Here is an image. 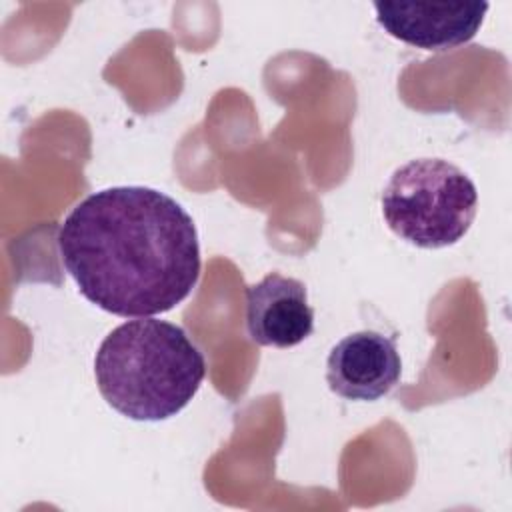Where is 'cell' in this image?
I'll use <instances>...</instances> for the list:
<instances>
[{
	"mask_svg": "<svg viewBox=\"0 0 512 512\" xmlns=\"http://www.w3.org/2000/svg\"><path fill=\"white\" fill-rule=\"evenodd\" d=\"M388 228L418 248H446L460 242L478 210L470 176L444 158H414L398 166L382 190Z\"/></svg>",
	"mask_w": 512,
	"mask_h": 512,
	"instance_id": "3",
	"label": "cell"
},
{
	"mask_svg": "<svg viewBox=\"0 0 512 512\" xmlns=\"http://www.w3.org/2000/svg\"><path fill=\"white\" fill-rule=\"evenodd\" d=\"M102 398L122 416L158 422L188 406L206 360L184 328L152 316L116 326L94 356Z\"/></svg>",
	"mask_w": 512,
	"mask_h": 512,
	"instance_id": "2",
	"label": "cell"
},
{
	"mask_svg": "<svg viewBox=\"0 0 512 512\" xmlns=\"http://www.w3.org/2000/svg\"><path fill=\"white\" fill-rule=\"evenodd\" d=\"M402 358L394 338L360 330L336 342L326 360L328 388L344 400L374 402L400 380Z\"/></svg>",
	"mask_w": 512,
	"mask_h": 512,
	"instance_id": "4",
	"label": "cell"
},
{
	"mask_svg": "<svg viewBox=\"0 0 512 512\" xmlns=\"http://www.w3.org/2000/svg\"><path fill=\"white\" fill-rule=\"evenodd\" d=\"M58 248L80 294L98 308L146 318L186 300L200 278L192 216L148 186H112L64 218Z\"/></svg>",
	"mask_w": 512,
	"mask_h": 512,
	"instance_id": "1",
	"label": "cell"
},
{
	"mask_svg": "<svg viewBox=\"0 0 512 512\" xmlns=\"http://www.w3.org/2000/svg\"><path fill=\"white\" fill-rule=\"evenodd\" d=\"M246 328L260 346L290 348L304 342L314 332V310L304 282L270 272L246 286Z\"/></svg>",
	"mask_w": 512,
	"mask_h": 512,
	"instance_id": "6",
	"label": "cell"
},
{
	"mask_svg": "<svg viewBox=\"0 0 512 512\" xmlns=\"http://www.w3.org/2000/svg\"><path fill=\"white\" fill-rule=\"evenodd\" d=\"M378 24L396 40L422 50H452L480 30L488 2H374Z\"/></svg>",
	"mask_w": 512,
	"mask_h": 512,
	"instance_id": "5",
	"label": "cell"
}]
</instances>
